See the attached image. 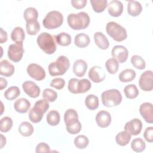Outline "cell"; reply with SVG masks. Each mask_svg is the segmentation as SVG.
Returning <instances> with one entry per match:
<instances>
[{"instance_id":"cell-14","label":"cell","mask_w":153,"mask_h":153,"mask_svg":"<svg viewBox=\"0 0 153 153\" xmlns=\"http://www.w3.org/2000/svg\"><path fill=\"white\" fill-rule=\"evenodd\" d=\"M22 88L25 93L32 98H36L39 96L40 88L32 81H25L22 84Z\"/></svg>"},{"instance_id":"cell-40","label":"cell","mask_w":153,"mask_h":153,"mask_svg":"<svg viewBox=\"0 0 153 153\" xmlns=\"http://www.w3.org/2000/svg\"><path fill=\"white\" fill-rule=\"evenodd\" d=\"M13 120L9 117H4L0 121V131L2 133L9 131L13 127Z\"/></svg>"},{"instance_id":"cell-8","label":"cell","mask_w":153,"mask_h":153,"mask_svg":"<svg viewBox=\"0 0 153 153\" xmlns=\"http://www.w3.org/2000/svg\"><path fill=\"white\" fill-rule=\"evenodd\" d=\"M63 22V17L58 11H51L47 14L42 21L43 26L47 29H54L60 27Z\"/></svg>"},{"instance_id":"cell-13","label":"cell","mask_w":153,"mask_h":153,"mask_svg":"<svg viewBox=\"0 0 153 153\" xmlns=\"http://www.w3.org/2000/svg\"><path fill=\"white\" fill-rule=\"evenodd\" d=\"M112 56L120 63H124L128 58V52L127 49L123 45H115L111 51Z\"/></svg>"},{"instance_id":"cell-41","label":"cell","mask_w":153,"mask_h":153,"mask_svg":"<svg viewBox=\"0 0 153 153\" xmlns=\"http://www.w3.org/2000/svg\"><path fill=\"white\" fill-rule=\"evenodd\" d=\"M131 63L132 65L137 69L142 70L146 67L145 60L140 56L134 55L131 57Z\"/></svg>"},{"instance_id":"cell-48","label":"cell","mask_w":153,"mask_h":153,"mask_svg":"<svg viewBox=\"0 0 153 153\" xmlns=\"http://www.w3.org/2000/svg\"><path fill=\"white\" fill-rule=\"evenodd\" d=\"M1 29L0 32V43L3 44L7 41V33L5 30H4L2 27Z\"/></svg>"},{"instance_id":"cell-20","label":"cell","mask_w":153,"mask_h":153,"mask_svg":"<svg viewBox=\"0 0 153 153\" xmlns=\"http://www.w3.org/2000/svg\"><path fill=\"white\" fill-rule=\"evenodd\" d=\"M94 40L96 45L101 50H106L109 47V41L102 32H97L94 33Z\"/></svg>"},{"instance_id":"cell-34","label":"cell","mask_w":153,"mask_h":153,"mask_svg":"<svg viewBox=\"0 0 153 153\" xmlns=\"http://www.w3.org/2000/svg\"><path fill=\"white\" fill-rule=\"evenodd\" d=\"M124 93L127 98L133 99L139 95V90L134 84H129L124 88Z\"/></svg>"},{"instance_id":"cell-4","label":"cell","mask_w":153,"mask_h":153,"mask_svg":"<svg viewBox=\"0 0 153 153\" xmlns=\"http://www.w3.org/2000/svg\"><path fill=\"white\" fill-rule=\"evenodd\" d=\"M36 42L39 48L47 54H52L56 50L54 36L47 32L40 33L37 37Z\"/></svg>"},{"instance_id":"cell-47","label":"cell","mask_w":153,"mask_h":153,"mask_svg":"<svg viewBox=\"0 0 153 153\" xmlns=\"http://www.w3.org/2000/svg\"><path fill=\"white\" fill-rule=\"evenodd\" d=\"M87 0H72L71 3L72 5L76 9H81L85 7Z\"/></svg>"},{"instance_id":"cell-21","label":"cell","mask_w":153,"mask_h":153,"mask_svg":"<svg viewBox=\"0 0 153 153\" xmlns=\"http://www.w3.org/2000/svg\"><path fill=\"white\" fill-rule=\"evenodd\" d=\"M15 71L14 66L7 60H2L0 64V74L2 76L10 77L13 75Z\"/></svg>"},{"instance_id":"cell-15","label":"cell","mask_w":153,"mask_h":153,"mask_svg":"<svg viewBox=\"0 0 153 153\" xmlns=\"http://www.w3.org/2000/svg\"><path fill=\"white\" fill-rule=\"evenodd\" d=\"M139 112L146 123L150 124L153 123V108L151 103L144 102L142 103L139 108Z\"/></svg>"},{"instance_id":"cell-3","label":"cell","mask_w":153,"mask_h":153,"mask_svg":"<svg viewBox=\"0 0 153 153\" xmlns=\"http://www.w3.org/2000/svg\"><path fill=\"white\" fill-rule=\"evenodd\" d=\"M70 67L69 59L65 56H60L57 60L48 65L49 74L52 76L64 75Z\"/></svg>"},{"instance_id":"cell-45","label":"cell","mask_w":153,"mask_h":153,"mask_svg":"<svg viewBox=\"0 0 153 153\" xmlns=\"http://www.w3.org/2000/svg\"><path fill=\"white\" fill-rule=\"evenodd\" d=\"M35 152L36 153L41 152H50V148L49 145L45 142H40L38 143L36 147Z\"/></svg>"},{"instance_id":"cell-24","label":"cell","mask_w":153,"mask_h":153,"mask_svg":"<svg viewBox=\"0 0 153 153\" xmlns=\"http://www.w3.org/2000/svg\"><path fill=\"white\" fill-rule=\"evenodd\" d=\"M44 114L45 113L42 110L34 105L29 112V118L31 122L37 123L42 120Z\"/></svg>"},{"instance_id":"cell-35","label":"cell","mask_w":153,"mask_h":153,"mask_svg":"<svg viewBox=\"0 0 153 153\" xmlns=\"http://www.w3.org/2000/svg\"><path fill=\"white\" fill-rule=\"evenodd\" d=\"M90 3L94 11L98 13L103 12L108 5L107 0H91Z\"/></svg>"},{"instance_id":"cell-17","label":"cell","mask_w":153,"mask_h":153,"mask_svg":"<svg viewBox=\"0 0 153 153\" xmlns=\"http://www.w3.org/2000/svg\"><path fill=\"white\" fill-rule=\"evenodd\" d=\"M96 121L99 127H108L111 123V115L108 111H100L96 116Z\"/></svg>"},{"instance_id":"cell-7","label":"cell","mask_w":153,"mask_h":153,"mask_svg":"<svg viewBox=\"0 0 153 153\" xmlns=\"http://www.w3.org/2000/svg\"><path fill=\"white\" fill-rule=\"evenodd\" d=\"M91 87V82L87 79H78L73 78L68 82V90L73 94L84 93L88 91Z\"/></svg>"},{"instance_id":"cell-12","label":"cell","mask_w":153,"mask_h":153,"mask_svg":"<svg viewBox=\"0 0 153 153\" xmlns=\"http://www.w3.org/2000/svg\"><path fill=\"white\" fill-rule=\"evenodd\" d=\"M142 123L138 118H134L127 122L124 126V130L131 136L138 135L142 130Z\"/></svg>"},{"instance_id":"cell-23","label":"cell","mask_w":153,"mask_h":153,"mask_svg":"<svg viewBox=\"0 0 153 153\" xmlns=\"http://www.w3.org/2000/svg\"><path fill=\"white\" fill-rule=\"evenodd\" d=\"M142 11V7L137 1H129L127 4V13L129 15L136 17L139 16Z\"/></svg>"},{"instance_id":"cell-16","label":"cell","mask_w":153,"mask_h":153,"mask_svg":"<svg viewBox=\"0 0 153 153\" xmlns=\"http://www.w3.org/2000/svg\"><path fill=\"white\" fill-rule=\"evenodd\" d=\"M105 73L103 69L98 66L92 67L88 72V77L94 82L99 83L103 81L105 78Z\"/></svg>"},{"instance_id":"cell-25","label":"cell","mask_w":153,"mask_h":153,"mask_svg":"<svg viewBox=\"0 0 153 153\" xmlns=\"http://www.w3.org/2000/svg\"><path fill=\"white\" fill-rule=\"evenodd\" d=\"M90 42V37L84 33H80L75 35L74 38L75 45L79 48H85Z\"/></svg>"},{"instance_id":"cell-44","label":"cell","mask_w":153,"mask_h":153,"mask_svg":"<svg viewBox=\"0 0 153 153\" xmlns=\"http://www.w3.org/2000/svg\"><path fill=\"white\" fill-rule=\"evenodd\" d=\"M50 85L51 87H54L57 90H61L65 87V81L62 78H56L52 79Z\"/></svg>"},{"instance_id":"cell-46","label":"cell","mask_w":153,"mask_h":153,"mask_svg":"<svg viewBox=\"0 0 153 153\" xmlns=\"http://www.w3.org/2000/svg\"><path fill=\"white\" fill-rule=\"evenodd\" d=\"M143 137L146 141L149 143H152L153 142V127H147L144 133Z\"/></svg>"},{"instance_id":"cell-6","label":"cell","mask_w":153,"mask_h":153,"mask_svg":"<svg viewBox=\"0 0 153 153\" xmlns=\"http://www.w3.org/2000/svg\"><path fill=\"white\" fill-rule=\"evenodd\" d=\"M106 30L107 33L117 42H121L127 37L126 29L114 22H109L106 24Z\"/></svg>"},{"instance_id":"cell-37","label":"cell","mask_w":153,"mask_h":153,"mask_svg":"<svg viewBox=\"0 0 153 153\" xmlns=\"http://www.w3.org/2000/svg\"><path fill=\"white\" fill-rule=\"evenodd\" d=\"M131 148L134 152H141L145 149L146 144L142 139L137 137L132 140L131 143Z\"/></svg>"},{"instance_id":"cell-49","label":"cell","mask_w":153,"mask_h":153,"mask_svg":"<svg viewBox=\"0 0 153 153\" xmlns=\"http://www.w3.org/2000/svg\"><path fill=\"white\" fill-rule=\"evenodd\" d=\"M7 85V80L2 78V77H1L0 78V90H3L4 88H5Z\"/></svg>"},{"instance_id":"cell-9","label":"cell","mask_w":153,"mask_h":153,"mask_svg":"<svg viewBox=\"0 0 153 153\" xmlns=\"http://www.w3.org/2000/svg\"><path fill=\"white\" fill-rule=\"evenodd\" d=\"M24 49L23 42H16L10 45L8 47L7 54L8 57L14 62H19L23 57Z\"/></svg>"},{"instance_id":"cell-39","label":"cell","mask_w":153,"mask_h":153,"mask_svg":"<svg viewBox=\"0 0 153 153\" xmlns=\"http://www.w3.org/2000/svg\"><path fill=\"white\" fill-rule=\"evenodd\" d=\"M75 146L80 149L85 148L89 143V139L86 136L78 135L74 139Z\"/></svg>"},{"instance_id":"cell-22","label":"cell","mask_w":153,"mask_h":153,"mask_svg":"<svg viewBox=\"0 0 153 153\" xmlns=\"http://www.w3.org/2000/svg\"><path fill=\"white\" fill-rule=\"evenodd\" d=\"M30 107V102L25 98H20L14 103V109L19 113H26Z\"/></svg>"},{"instance_id":"cell-10","label":"cell","mask_w":153,"mask_h":153,"mask_svg":"<svg viewBox=\"0 0 153 153\" xmlns=\"http://www.w3.org/2000/svg\"><path fill=\"white\" fill-rule=\"evenodd\" d=\"M153 74L152 71L143 72L139 80V87L143 91H150L153 89Z\"/></svg>"},{"instance_id":"cell-30","label":"cell","mask_w":153,"mask_h":153,"mask_svg":"<svg viewBox=\"0 0 153 153\" xmlns=\"http://www.w3.org/2000/svg\"><path fill=\"white\" fill-rule=\"evenodd\" d=\"M47 123L51 126H57L60 120V114L58 111L56 110H53L50 111L47 115L46 117Z\"/></svg>"},{"instance_id":"cell-29","label":"cell","mask_w":153,"mask_h":153,"mask_svg":"<svg viewBox=\"0 0 153 153\" xmlns=\"http://www.w3.org/2000/svg\"><path fill=\"white\" fill-rule=\"evenodd\" d=\"M27 33L30 35H35L40 30V25L37 20H30L26 22Z\"/></svg>"},{"instance_id":"cell-5","label":"cell","mask_w":153,"mask_h":153,"mask_svg":"<svg viewBox=\"0 0 153 153\" xmlns=\"http://www.w3.org/2000/svg\"><path fill=\"white\" fill-rule=\"evenodd\" d=\"M122 95L117 89H111L103 91L101 95L103 105L106 107L115 106L122 101Z\"/></svg>"},{"instance_id":"cell-38","label":"cell","mask_w":153,"mask_h":153,"mask_svg":"<svg viewBox=\"0 0 153 153\" xmlns=\"http://www.w3.org/2000/svg\"><path fill=\"white\" fill-rule=\"evenodd\" d=\"M105 66L108 72L110 74H115L118 69L119 62L115 59L111 58L106 60Z\"/></svg>"},{"instance_id":"cell-27","label":"cell","mask_w":153,"mask_h":153,"mask_svg":"<svg viewBox=\"0 0 153 153\" xmlns=\"http://www.w3.org/2000/svg\"><path fill=\"white\" fill-rule=\"evenodd\" d=\"M25 38V33L22 27L17 26L13 29L11 33V38L13 41L16 42H23Z\"/></svg>"},{"instance_id":"cell-19","label":"cell","mask_w":153,"mask_h":153,"mask_svg":"<svg viewBox=\"0 0 153 153\" xmlns=\"http://www.w3.org/2000/svg\"><path fill=\"white\" fill-rule=\"evenodd\" d=\"M87 69V63L82 59L76 60L73 65V72L78 77H82Z\"/></svg>"},{"instance_id":"cell-26","label":"cell","mask_w":153,"mask_h":153,"mask_svg":"<svg viewBox=\"0 0 153 153\" xmlns=\"http://www.w3.org/2000/svg\"><path fill=\"white\" fill-rule=\"evenodd\" d=\"M136 72L131 69H126L119 74V79L122 82H128L132 81L136 77Z\"/></svg>"},{"instance_id":"cell-31","label":"cell","mask_w":153,"mask_h":153,"mask_svg":"<svg viewBox=\"0 0 153 153\" xmlns=\"http://www.w3.org/2000/svg\"><path fill=\"white\" fill-rule=\"evenodd\" d=\"M99 98L94 94H88L85 99V105L90 110L96 109L99 107Z\"/></svg>"},{"instance_id":"cell-2","label":"cell","mask_w":153,"mask_h":153,"mask_svg":"<svg viewBox=\"0 0 153 153\" xmlns=\"http://www.w3.org/2000/svg\"><path fill=\"white\" fill-rule=\"evenodd\" d=\"M68 23L74 30H81L87 27L90 22V19L87 13L79 12L77 14L72 13L68 15Z\"/></svg>"},{"instance_id":"cell-1","label":"cell","mask_w":153,"mask_h":153,"mask_svg":"<svg viewBox=\"0 0 153 153\" xmlns=\"http://www.w3.org/2000/svg\"><path fill=\"white\" fill-rule=\"evenodd\" d=\"M64 121L67 131L71 134L78 133L82 128L81 124L78 120L77 112L74 109H69L64 114Z\"/></svg>"},{"instance_id":"cell-28","label":"cell","mask_w":153,"mask_h":153,"mask_svg":"<svg viewBox=\"0 0 153 153\" xmlns=\"http://www.w3.org/2000/svg\"><path fill=\"white\" fill-rule=\"evenodd\" d=\"M18 131L21 135L25 137H28L33 134L34 129L33 126L30 123L24 121L20 124Z\"/></svg>"},{"instance_id":"cell-36","label":"cell","mask_w":153,"mask_h":153,"mask_svg":"<svg viewBox=\"0 0 153 153\" xmlns=\"http://www.w3.org/2000/svg\"><path fill=\"white\" fill-rule=\"evenodd\" d=\"M20 94V90L17 86H11L4 92V97L8 100L16 99Z\"/></svg>"},{"instance_id":"cell-18","label":"cell","mask_w":153,"mask_h":153,"mask_svg":"<svg viewBox=\"0 0 153 153\" xmlns=\"http://www.w3.org/2000/svg\"><path fill=\"white\" fill-rule=\"evenodd\" d=\"M107 6L108 13L112 17H119L123 11V5L120 1H111Z\"/></svg>"},{"instance_id":"cell-11","label":"cell","mask_w":153,"mask_h":153,"mask_svg":"<svg viewBox=\"0 0 153 153\" xmlns=\"http://www.w3.org/2000/svg\"><path fill=\"white\" fill-rule=\"evenodd\" d=\"M27 74L36 81H41L45 77V72L42 66L36 63H30L27 68Z\"/></svg>"},{"instance_id":"cell-42","label":"cell","mask_w":153,"mask_h":153,"mask_svg":"<svg viewBox=\"0 0 153 153\" xmlns=\"http://www.w3.org/2000/svg\"><path fill=\"white\" fill-rule=\"evenodd\" d=\"M23 17L26 22L30 20H37L38 17V11L33 7L27 8L24 11Z\"/></svg>"},{"instance_id":"cell-32","label":"cell","mask_w":153,"mask_h":153,"mask_svg":"<svg viewBox=\"0 0 153 153\" xmlns=\"http://www.w3.org/2000/svg\"><path fill=\"white\" fill-rule=\"evenodd\" d=\"M131 137V136L126 131H122L117 134L115 137V141L118 145L124 146L129 143Z\"/></svg>"},{"instance_id":"cell-33","label":"cell","mask_w":153,"mask_h":153,"mask_svg":"<svg viewBox=\"0 0 153 153\" xmlns=\"http://www.w3.org/2000/svg\"><path fill=\"white\" fill-rule=\"evenodd\" d=\"M54 36L56 42L61 46H68L71 43V36L66 32H61Z\"/></svg>"},{"instance_id":"cell-43","label":"cell","mask_w":153,"mask_h":153,"mask_svg":"<svg viewBox=\"0 0 153 153\" xmlns=\"http://www.w3.org/2000/svg\"><path fill=\"white\" fill-rule=\"evenodd\" d=\"M42 97L44 99L48 102H53L56 100L57 97V94L54 90L47 88L44 89L43 91Z\"/></svg>"},{"instance_id":"cell-50","label":"cell","mask_w":153,"mask_h":153,"mask_svg":"<svg viewBox=\"0 0 153 153\" xmlns=\"http://www.w3.org/2000/svg\"><path fill=\"white\" fill-rule=\"evenodd\" d=\"M6 144V138L2 134H1V146L0 148L2 149Z\"/></svg>"}]
</instances>
